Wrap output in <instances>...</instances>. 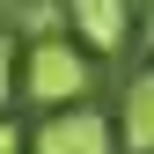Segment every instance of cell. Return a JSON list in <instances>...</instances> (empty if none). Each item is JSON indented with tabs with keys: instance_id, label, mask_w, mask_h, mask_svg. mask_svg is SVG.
Masks as SVG:
<instances>
[{
	"instance_id": "6da1fadb",
	"label": "cell",
	"mask_w": 154,
	"mask_h": 154,
	"mask_svg": "<svg viewBox=\"0 0 154 154\" xmlns=\"http://www.w3.org/2000/svg\"><path fill=\"white\" fill-rule=\"evenodd\" d=\"M88 81H95V73H88V51L66 44V37H29L22 66H15V88H22L37 110H66V103H81Z\"/></svg>"
},
{
	"instance_id": "7a4b0ae2",
	"label": "cell",
	"mask_w": 154,
	"mask_h": 154,
	"mask_svg": "<svg viewBox=\"0 0 154 154\" xmlns=\"http://www.w3.org/2000/svg\"><path fill=\"white\" fill-rule=\"evenodd\" d=\"M29 154H118V125L88 103L44 110V125L29 132Z\"/></svg>"
},
{
	"instance_id": "3957f363",
	"label": "cell",
	"mask_w": 154,
	"mask_h": 154,
	"mask_svg": "<svg viewBox=\"0 0 154 154\" xmlns=\"http://www.w3.org/2000/svg\"><path fill=\"white\" fill-rule=\"evenodd\" d=\"M66 22L81 37V51H118L132 37V8L125 0H66Z\"/></svg>"
},
{
	"instance_id": "277c9868",
	"label": "cell",
	"mask_w": 154,
	"mask_h": 154,
	"mask_svg": "<svg viewBox=\"0 0 154 154\" xmlns=\"http://www.w3.org/2000/svg\"><path fill=\"white\" fill-rule=\"evenodd\" d=\"M118 147L154 154V66H147V73H132V88H125V110H118Z\"/></svg>"
},
{
	"instance_id": "5b68a950",
	"label": "cell",
	"mask_w": 154,
	"mask_h": 154,
	"mask_svg": "<svg viewBox=\"0 0 154 154\" xmlns=\"http://www.w3.org/2000/svg\"><path fill=\"white\" fill-rule=\"evenodd\" d=\"M15 66H22V51H15V37H0V110L15 95Z\"/></svg>"
},
{
	"instance_id": "8992f818",
	"label": "cell",
	"mask_w": 154,
	"mask_h": 154,
	"mask_svg": "<svg viewBox=\"0 0 154 154\" xmlns=\"http://www.w3.org/2000/svg\"><path fill=\"white\" fill-rule=\"evenodd\" d=\"M0 154H22V132H15L8 118H0Z\"/></svg>"
},
{
	"instance_id": "52a82bcc",
	"label": "cell",
	"mask_w": 154,
	"mask_h": 154,
	"mask_svg": "<svg viewBox=\"0 0 154 154\" xmlns=\"http://www.w3.org/2000/svg\"><path fill=\"white\" fill-rule=\"evenodd\" d=\"M147 51H154V15H147Z\"/></svg>"
}]
</instances>
